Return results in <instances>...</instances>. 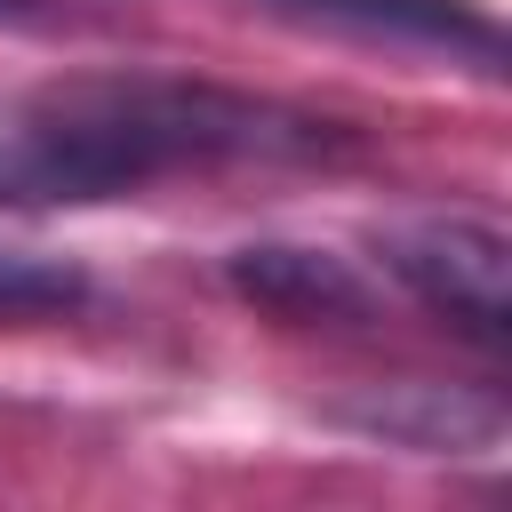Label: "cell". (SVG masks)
<instances>
[{
    "instance_id": "2",
    "label": "cell",
    "mask_w": 512,
    "mask_h": 512,
    "mask_svg": "<svg viewBox=\"0 0 512 512\" xmlns=\"http://www.w3.org/2000/svg\"><path fill=\"white\" fill-rule=\"evenodd\" d=\"M384 272L456 336L496 352L512 336V240L480 216H416L384 232Z\"/></svg>"
},
{
    "instance_id": "4",
    "label": "cell",
    "mask_w": 512,
    "mask_h": 512,
    "mask_svg": "<svg viewBox=\"0 0 512 512\" xmlns=\"http://www.w3.org/2000/svg\"><path fill=\"white\" fill-rule=\"evenodd\" d=\"M232 280H240V296H256L280 320H360L368 312L360 272L320 248H240Z\"/></svg>"
},
{
    "instance_id": "6",
    "label": "cell",
    "mask_w": 512,
    "mask_h": 512,
    "mask_svg": "<svg viewBox=\"0 0 512 512\" xmlns=\"http://www.w3.org/2000/svg\"><path fill=\"white\" fill-rule=\"evenodd\" d=\"M0 24H40V0H0Z\"/></svg>"
},
{
    "instance_id": "1",
    "label": "cell",
    "mask_w": 512,
    "mask_h": 512,
    "mask_svg": "<svg viewBox=\"0 0 512 512\" xmlns=\"http://www.w3.org/2000/svg\"><path fill=\"white\" fill-rule=\"evenodd\" d=\"M344 136L184 72H72L0 104V208H96L240 160H320Z\"/></svg>"
},
{
    "instance_id": "5",
    "label": "cell",
    "mask_w": 512,
    "mask_h": 512,
    "mask_svg": "<svg viewBox=\"0 0 512 512\" xmlns=\"http://www.w3.org/2000/svg\"><path fill=\"white\" fill-rule=\"evenodd\" d=\"M88 296V280L72 264H48V256H8L0 248V320H48V312H72Z\"/></svg>"
},
{
    "instance_id": "3",
    "label": "cell",
    "mask_w": 512,
    "mask_h": 512,
    "mask_svg": "<svg viewBox=\"0 0 512 512\" xmlns=\"http://www.w3.org/2000/svg\"><path fill=\"white\" fill-rule=\"evenodd\" d=\"M296 32H328V40H360V48H392V56H448L472 72L504 64V32L488 8L472 0H248Z\"/></svg>"
}]
</instances>
